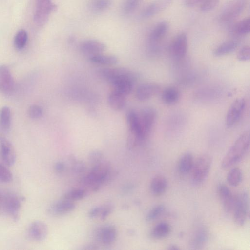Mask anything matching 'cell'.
I'll return each mask as SVG.
<instances>
[{
    "label": "cell",
    "instance_id": "cell-1",
    "mask_svg": "<svg viewBox=\"0 0 250 250\" xmlns=\"http://www.w3.org/2000/svg\"><path fill=\"white\" fill-rule=\"evenodd\" d=\"M250 133L245 132L239 136L229 149L221 162V166L227 169L240 162L248 152Z\"/></svg>",
    "mask_w": 250,
    "mask_h": 250
},
{
    "label": "cell",
    "instance_id": "cell-2",
    "mask_svg": "<svg viewBox=\"0 0 250 250\" xmlns=\"http://www.w3.org/2000/svg\"><path fill=\"white\" fill-rule=\"evenodd\" d=\"M112 170L110 165L105 162H102L92 166L89 172L83 176L80 182L97 191L101 185L107 182L111 178Z\"/></svg>",
    "mask_w": 250,
    "mask_h": 250
},
{
    "label": "cell",
    "instance_id": "cell-3",
    "mask_svg": "<svg viewBox=\"0 0 250 250\" xmlns=\"http://www.w3.org/2000/svg\"><path fill=\"white\" fill-rule=\"evenodd\" d=\"M23 200V197L16 193H1L0 208L5 214L16 222L19 219L20 210Z\"/></svg>",
    "mask_w": 250,
    "mask_h": 250
},
{
    "label": "cell",
    "instance_id": "cell-4",
    "mask_svg": "<svg viewBox=\"0 0 250 250\" xmlns=\"http://www.w3.org/2000/svg\"><path fill=\"white\" fill-rule=\"evenodd\" d=\"M233 211L235 223L239 226H244L249 211V196L247 191H242L235 197Z\"/></svg>",
    "mask_w": 250,
    "mask_h": 250
},
{
    "label": "cell",
    "instance_id": "cell-5",
    "mask_svg": "<svg viewBox=\"0 0 250 250\" xmlns=\"http://www.w3.org/2000/svg\"><path fill=\"white\" fill-rule=\"evenodd\" d=\"M212 159L208 154L199 157L194 163L192 169V180L195 184H200L204 182L210 170Z\"/></svg>",
    "mask_w": 250,
    "mask_h": 250
},
{
    "label": "cell",
    "instance_id": "cell-6",
    "mask_svg": "<svg viewBox=\"0 0 250 250\" xmlns=\"http://www.w3.org/2000/svg\"><path fill=\"white\" fill-rule=\"evenodd\" d=\"M248 0H230L223 8L219 20L223 23L229 22L238 18L245 10Z\"/></svg>",
    "mask_w": 250,
    "mask_h": 250
},
{
    "label": "cell",
    "instance_id": "cell-7",
    "mask_svg": "<svg viewBox=\"0 0 250 250\" xmlns=\"http://www.w3.org/2000/svg\"><path fill=\"white\" fill-rule=\"evenodd\" d=\"M98 75L109 83L113 81L125 79L134 82L138 78L133 71L125 68H104L97 71Z\"/></svg>",
    "mask_w": 250,
    "mask_h": 250
},
{
    "label": "cell",
    "instance_id": "cell-8",
    "mask_svg": "<svg viewBox=\"0 0 250 250\" xmlns=\"http://www.w3.org/2000/svg\"><path fill=\"white\" fill-rule=\"evenodd\" d=\"M56 9L57 6L51 0H37L34 16L35 22L39 26L43 25L49 14Z\"/></svg>",
    "mask_w": 250,
    "mask_h": 250
},
{
    "label": "cell",
    "instance_id": "cell-9",
    "mask_svg": "<svg viewBox=\"0 0 250 250\" xmlns=\"http://www.w3.org/2000/svg\"><path fill=\"white\" fill-rule=\"evenodd\" d=\"M187 50V36L184 32L179 33L174 37L171 43L170 53L174 59L180 60L185 56Z\"/></svg>",
    "mask_w": 250,
    "mask_h": 250
},
{
    "label": "cell",
    "instance_id": "cell-10",
    "mask_svg": "<svg viewBox=\"0 0 250 250\" xmlns=\"http://www.w3.org/2000/svg\"><path fill=\"white\" fill-rule=\"evenodd\" d=\"M245 106L246 102L243 98H238L232 103L227 112L225 119L226 124L228 126L234 125L239 121Z\"/></svg>",
    "mask_w": 250,
    "mask_h": 250
},
{
    "label": "cell",
    "instance_id": "cell-11",
    "mask_svg": "<svg viewBox=\"0 0 250 250\" xmlns=\"http://www.w3.org/2000/svg\"><path fill=\"white\" fill-rule=\"evenodd\" d=\"M143 136L146 139L150 134L155 122L156 113L151 107L143 108L139 114Z\"/></svg>",
    "mask_w": 250,
    "mask_h": 250
},
{
    "label": "cell",
    "instance_id": "cell-12",
    "mask_svg": "<svg viewBox=\"0 0 250 250\" xmlns=\"http://www.w3.org/2000/svg\"><path fill=\"white\" fill-rule=\"evenodd\" d=\"M75 208V204L73 201L63 199L50 205L47 212L51 216L58 217L71 212Z\"/></svg>",
    "mask_w": 250,
    "mask_h": 250
},
{
    "label": "cell",
    "instance_id": "cell-13",
    "mask_svg": "<svg viewBox=\"0 0 250 250\" xmlns=\"http://www.w3.org/2000/svg\"><path fill=\"white\" fill-rule=\"evenodd\" d=\"M217 193L224 211L230 213L233 211L235 197L229 188L223 184H219L217 187Z\"/></svg>",
    "mask_w": 250,
    "mask_h": 250
},
{
    "label": "cell",
    "instance_id": "cell-14",
    "mask_svg": "<svg viewBox=\"0 0 250 250\" xmlns=\"http://www.w3.org/2000/svg\"><path fill=\"white\" fill-rule=\"evenodd\" d=\"M48 229L46 224L42 221H35L29 226L28 236L32 240L41 242L47 236Z\"/></svg>",
    "mask_w": 250,
    "mask_h": 250
},
{
    "label": "cell",
    "instance_id": "cell-15",
    "mask_svg": "<svg viewBox=\"0 0 250 250\" xmlns=\"http://www.w3.org/2000/svg\"><path fill=\"white\" fill-rule=\"evenodd\" d=\"M0 153L7 166H12L15 164L16 159L15 148L10 141L4 137L0 139Z\"/></svg>",
    "mask_w": 250,
    "mask_h": 250
},
{
    "label": "cell",
    "instance_id": "cell-16",
    "mask_svg": "<svg viewBox=\"0 0 250 250\" xmlns=\"http://www.w3.org/2000/svg\"><path fill=\"white\" fill-rule=\"evenodd\" d=\"M14 88L15 82L9 69L5 65H0V92L9 95Z\"/></svg>",
    "mask_w": 250,
    "mask_h": 250
},
{
    "label": "cell",
    "instance_id": "cell-17",
    "mask_svg": "<svg viewBox=\"0 0 250 250\" xmlns=\"http://www.w3.org/2000/svg\"><path fill=\"white\" fill-rule=\"evenodd\" d=\"M173 0H155L142 10L141 16L143 18H148L165 10L172 3Z\"/></svg>",
    "mask_w": 250,
    "mask_h": 250
},
{
    "label": "cell",
    "instance_id": "cell-18",
    "mask_svg": "<svg viewBox=\"0 0 250 250\" xmlns=\"http://www.w3.org/2000/svg\"><path fill=\"white\" fill-rule=\"evenodd\" d=\"M126 119L129 132L135 135L139 141L145 139L139 114L135 111L130 110L126 113Z\"/></svg>",
    "mask_w": 250,
    "mask_h": 250
},
{
    "label": "cell",
    "instance_id": "cell-19",
    "mask_svg": "<svg viewBox=\"0 0 250 250\" xmlns=\"http://www.w3.org/2000/svg\"><path fill=\"white\" fill-rule=\"evenodd\" d=\"M81 51L90 56L101 54L106 49L105 45L95 39H88L83 41L80 46Z\"/></svg>",
    "mask_w": 250,
    "mask_h": 250
},
{
    "label": "cell",
    "instance_id": "cell-20",
    "mask_svg": "<svg viewBox=\"0 0 250 250\" xmlns=\"http://www.w3.org/2000/svg\"><path fill=\"white\" fill-rule=\"evenodd\" d=\"M208 234L205 227H200L193 233L189 243V247L191 250L202 249L207 243Z\"/></svg>",
    "mask_w": 250,
    "mask_h": 250
},
{
    "label": "cell",
    "instance_id": "cell-21",
    "mask_svg": "<svg viewBox=\"0 0 250 250\" xmlns=\"http://www.w3.org/2000/svg\"><path fill=\"white\" fill-rule=\"evenodd\" d=\"M117 236V230L116 227L111 224L104 225L100 228L97 233L98 240L104 245L112 244Z\"/></svg>",
    "mask_w": 250,
    "mask_h": 250
},
{
    "label": "cell",
    "instance_id": "cell-22",
    "mask_svg": "<svg viewBox=\"0 0 250 250\" xmlns=\"http://www.w3.org/2000/svg\"><path fill=\"white\" fill-rule=\"evenodd\" d=\"M158 85L152 83H145L140 85L135 92L136 98L141 101L148 100L159 91Z\"/></svg>",
    "mask_w": 250,
    "mask_h": 250
},
{
    "label": "cell",
    "instance_id": "cell-23",
    "mask_svg": "<svg viewBox=\"0 0 250 250\" xmlns=\"http://www.w3.org/2000/svg\"><path fill=\"white\" fill-rule=\"evenodd\" d=\"M169 28L168 23L166 21L158 23L153 28L149 36V41L151 43H155L162 39L167 33Z\"/></svg>",
    "mask_w": 250,
    "mask_h": 250
},
{
    "label": "cell",
    "instance_id": "cell-24",
    "mask_svg": "<svg viewBox=\"0 0 250 250\" xmlns=\"http://www.w3.org/2000/svg\"><path fill=\"white\" fill-rule=\"evenodd\" d=\"M167 187V182L165 177L161 175H157L152 179L150 189L153 195L160 196L165 192Z\"/></svg>",
    "mask_w": 250,
    "mask_h": 250
},
{
    "label": "cell",
    "instance_id": "cell-25",
    "mask_svg": "<svg viewBox=\"0 0 250 250\" xmlns=\"http://www.w3.org/2000/svg\"><path fill=\"white\" fill-rule=\"evenodd\" d=\"M171 231V226L167 222H160L155 225L150 232V237L159 240L168 236Z\"/></svg>",
    "mask_w": 250,
    "mask_h": 250
},
{
    "label": "cell",
    "instance_id": "cell-26",
    "mask_svg": "<svg viewBox=\"0 0 250 250\" xmlns=\"http://www.w3.org/2000/svg\"><path fill=\"white\" fill-rule=\"evenodd\" d=\"M108 103L113 110H121L125 105V96L113 90L108 95Z\"/></svg>",
    "mask_w": 250,
    "mask_h": 250
},
{
    "label": "cell",
    "instance_id": "cell-27",
    "mask_svg": "<svg viewBox=\"0 0 250 250\" xmlns=\"http://www.w3.org/2000/svg\"><path fill=\"white\" fill-rule=\"evenodd\" d=\"M239 42L236 40L227 41L215 48L213 54L217 57H220L232 53L237 48Z\"/></svg>",
    "mask_w": 250,
    "mask_h": 250
},
{
    "label": "cell",
    "instance_id": "cell-28",
    "mask_svg": "<svg viewBox=\"0 0 250 250\" xmlns=\"http://www.w3.org/2000/svg\"><path fill=\"white\" fill-rule=\"evenodd\" d=\"M133 83L129 80L122 79L113 81L110 83L113 87V90L126 96L131 92Z\"/></svg>",
    "mask_w": 250,
    "mask_h": 250
},
{
    "label": "cell",
    "instance_id": "cell-29",
    "mask_svg": "<svg viewBox=\"0 0 250 250\" xmlns=\"http://www.w3.org/2000/svg\"><path fill=\"white\" fill-rule=\"evenodd\" d=\"M194 164L193 157L190 152L184 154L180 158L178 162V169L179 172L183 174H186L190 172Z\"/></svg>",
    "mask_w": 250,
    "mask_h": 250
},
{
    "label": "cell",
    "instance_id": "cell-30",
    "mask_svg": "<svg viewBox=\"0 0 250 250\" xmlns=\"http://www.w3.org/2000/svg\"><path fill=\"white\" fill-rule=\"evenodd\" d=\"M250 30V19L248 17L232 25L230 28V32L235 35L242 36L249 33Z\"/></svg>",
    "mask_w": 250,
    "mask_h": 250
},
{
    "label": "cell",
    "instance_id": "cell-31",
    "mask_svg": "<svg viewBox=\"0 0 250 250\" xmlns=\"http://www.w3.org/2000/svg\"><path fill=\"white\" fill-rule=\"evenodd\" d=\"M89 60L93 63L104 65H114L118 61L117 57L114 55L102 54L90 56Z\"/></svg>",
    "mask_w": 250,
    "mask_h": 250
},
{
    "label": "cell",
    "instance_id": "cell-32",
    "mask_svg": "<svg viewBox=\"0 0 250 250\" xmlns=\"http://www.w3.org/2000/svg\"><path fill=\"white\" fill-rule=\"evenodd\" d=\"M180 97V93L177 89L173 87L165 88L162 94L163 101L168 104L176 103Z\"/></svg>",
    "mask_w": 250,
    "mask_h": 250
},
{
    "label": "cell",
    "instance_id": "cell-33",
    "mask_svg": "<svg viewBox=\"0 0 250 250\" xmlns=\"http://www.w3.org/2000/svg\"><path fill=\"white\" fill-rule=\"evenodd\" d=\"M11 124V110L9 107L3 106L0 110V126L2 130L8 131Z\"/></svg>",
    "mask_w": 250,
    "mask_h": 250
},
{
    "label": "cell",
    "instance_id": "cell-34",
    "mask_svg": "<svg viewBox=\"0 0 250 250\" xmlns=\"http://www.w3.org/2000/svg\"><path fill=\"white\" fill-rule=\"evenodd\" d=\"M111 3V0H91L88 3V8L93 12L100 13L108 9Z\"/></svg>",
    "mask_w": 250,
    "mask_h": 250
},
{
    "label": "cell",
    "instance_id": "cell-35",
    "mask_svg": "<svg viewBox=\"0 0 250 250\" xmlns=\"http://www.w3.org/2000/svg\"><path fill=\"white\" fill-rule=\"evenodd\" d=\"M227 180L231 186H238L242 180V172L241 169L237 167L231 169L228 173Z\"/></svg>",
    "mask_w": 250,
    "mask_h": 250
},
{
    "label": "cell",
    "instance_id": "cell-36",
    "mask_svg": "<svg viewBox=\"0 0 250 250\" xmlns=\"http://www.w3.org/2000/svg\"><path fill=\"white\" fill-rule=\"evenodd\" d=\"M87 195L86 190L77 188L70 190L63 195V199L71 201L80 200L84 198Z\"/></svg>",
    "mask_w": 250,
    "mask_h": 250
},
{
    "label": "cell",
    "instance_id": "cell-37",
    "mask_svg": "<svg viewBox=\"0 0 250 250\" xmlns=\"http://www.w3.org/2000/svg\"><path fill=\"white\" fill-rule=\"evenodd\" d=\"M143 0H125L121 6L123 14L127 15L132 13L140 6Z\"/></svg>",
    "mask_w": 250,
    "mask_h": 250
},
{
    "label": "cell",
    "instance_id": "cell-38",
    "mask_svg": "<svg viewBox=\"0 0 250 250\" xmlns=\"http://www.w3.org/2000/svg\"><path fill=\"white\" fill-rule=\"evenodd\" d=\"M27 38V32L24 30H19L15 36L14 41L15 47L18 50L23 49L26 44Z\"/></svg>",
    "mask_w": 250,
    "mask_h": 250
},
{
    "label": "cell",
    "instance_id": "cell-39",
    "mask_svg": "<svg viewBox=\"0 0 250 250\" xmlns=\"http://www.w3.org/2000/svg\"><path fill=\"white\" fill-rule=\"evenodd\" d=\"M165 207L162 204L158 205L152 208L147 213L146 220L150 222L156 220L163 213Z\"/></svg>",
    "mask_w": 250,
    "mask_h": 250
},
{
    "label": "cell",
    "instance_id": "cell-40",
    "mask_svg": "<svg viewBox=\"0 0 250 250\" xmlns=\"http://www.w3.org/2000/svg\"><path fill=\"white\" fill-rule=\"evenodd\" d=\"M13 180V175L11 171L4 165L0 163V181L8 183Z\"/></svg>",
    "mask_w": 250,
    "mask_h": 250
},
{
    "label": "cell",
    "instance_id": "cell-41",
    "mask_svg": "<svg viewBox=\"0 0 250 250\" xmlns=\"http://www.w3.org/2000/svg\"><path fill=\"white\" fill-rule=\"evenodd\" d=\"M72 171L76 173L83 172L86 168L85 164L81 160H77L75 158H71Z\"/></svg>",
    "mask_w": 250,
    "mask_h": 250
},
{
    "label": "cell",
    "instance_id": "cell-42",
    "mask_svg": "<svg viewBox=\"0 0 250 250\" xmlns=\"http://www.w3.org/2000/svg\"><path fill=\"white\" fill-rule=\"evenodd\" d=\"M219 3V0H205L201 3L200 9L202 12H208L216 8Z\"/></svg>",
    "mask_w": 250,
    "mask_h": 250
},
{
    "label": "cell",
    "instance_id": "cell-43",
    "mask_svg": "<svg viewBox=\"0 0 250 250\" xmlns=\"http://www.w3.org/2000/svg\"><path fill=\"white\" fill-rule=\"evenodd\" d=\"M88 159L90 164L94 166L103 161V154L100 150H93L90 153Z\"/></svg>",
    "mask_w": 250,
    "mask_h": 250
},
{
    "label": "cell",
    "instance_id": "cell-44",
    "mask_svg": "<svg viewBox=\"0 0 250 250\" xmlns=\"http://www.w3.org/2000/svg\"><path fill=\"white\" fill-rule=\"evenodd\" d=\"M42 109L39 105H32L30 106L28 110V116L32 119H38L42 115Z\"/></svg>",
    "mask_w": 250,
    "mask_h": 250
},
{
    "label": "cell",
    "instance_id": "cell-45",
    "mask_svg": "<svg viewBox=\"0 0 250 250\" xmlns=\"http://www.w3.org/2000/svg\"><path fill=\"white\" fill-rule=\"evenodd\" d=\"M250 48L249 46H243L238 52L237 58L240 61H246L250 59Z\"/></svg>",
    "mask_w": 250,
    "mask_h": 250
},
{
    "label": "cell",
    "instance_id": "cell-46",
    "mask_svg": "<svg viewBox=\"0 0 250 250\" xmlns=\"http://www.w3.org/2000/svg\"><path fill=\"white\" fill-rule=\"evenodd\" d=\"M113 207L111 205H106L103 207L100 213V218L102 220L105 219L111 213Z\"/></svg>",
    "mask_w": 250,
    "mask_h": 250
},
{
    "label": "cell",
    "instance_id": "cell-47",
    "mask_svg": "<svg viewBox=\"0 0 250 250\" xmlns=\"http://www.w3.org/2000/svg\"><path fill=\"white\" fill-rule=\"evenodd\" d=\"M102 207H96L92 208L88 213V216L91 218H94L100 216Z\"/></svg>",
    "mask_w": 250,
    "mask_h": 250
},
{
    "label": "cell",
    "instance_id": "cell-48",
    "mask_svg": "<svg viewBox=\"0 0 250 250\" xmlns=\"http://www.w3.org/2000/svg\"><path fill=\"white\" fill-rule=\"evenodd\" d=\"M54 168L57 173H61L64 171L65 165L62 161H58L55 164Z\"/></svg>",
    "mask_w": 250,
    "mask_h": 250
},
{
    "label": "cell",
    "instance_id": "cell-49",
    "mask_svg": "<svg viewBox=\"0 0 250 250\" xmlns=\"http://www.w3.org/2000/svg\"><path fill=\"white\" fill-rule=\"evenodd\" d=\"M205 0H185L184 4L188 7H194L199 3H201Z\"/></svg>",
    "mask_w": 250,
    "mask_h": 250
},
{
    "label": "cell",
    "instance_id": "cell-50",
    "mask_svg": "<svg viewBox=\"0 0 250 250\" xmlns=\"http://www.w3.org/2000/svg\"><path fill=\"white\" fill-rule=\"evenodd\" d=\"M134 188V186L132 184H128L125 185L123 188L122 191L124 194H127L129 192H130L131 191L133 190Z\"/></svg>",
    "mask_w": 250,
    "mask_h": 250
},
{
    "label": "cell",
    "instance_id": "cell-51",
    "mask_svg": "<svg viewBox=\"0 0 250 250\" xmlns=\"http://www.w3.org/2000/svg\"><path fill=\"white\" fill-rule=\"evenodd\" d=\"M167 249L170 250H179L180 248L176 245L171 244L169 246L168 248H167Z\"/></svg>",
    "mask_w": 250,
    "mask_h": 250
},
{
    "label": "cell",
    "instance_id": "cell-52",
    "mask_svg": "<svg viewBox=\"0 0 250 250\" xmlns=\"http://www.w3.org/2000/svg\"><path fill=\"white\" fill-rule=\"evenodd\" d=\"M1 193L0 192V198H1Z\"/></svg>",
    "mask_w": 250,
    "mask_h": 250
}]
</instances>
